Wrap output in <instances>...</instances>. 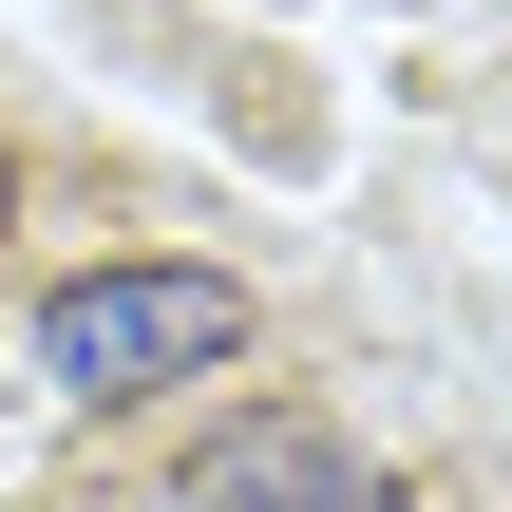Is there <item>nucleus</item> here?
I'll return each mask as SVG.
<instances>
[{
	"label": "nucleus",
	"mask_w": 512,
	"mask_h": 512,
	"mask_svg": "<svg viewBox=\"0 0 512 512\" xmlns=\"http://www.w3.org/2000/svg\"><path fill=\"white\" fill-rule=\"evenodd\" d=\"M0 228H19V152H0Z\"/></svg>",
	"instance_id": "nucleus-4"
},
{
	"label": "nucleus",
	"mask_w": 512,
	"mask_h": 512,
	"mask_svg": "<svg viewBox=\"0 0 512 512\" xmlns=\"http://www.w3.org/2000/svg\"><path fill=\"white\" fill-rule=\"evenodd\" d=\"M361 494V456L323 437V418H228L209 456H190V512H342Z\"/></svg>",
	"instance_id": "nucleus-2"
},
{
	"label": "nucleus",
	"mask_w": 512,
	"mask_h": 512,
	"mask_svg": "<svg viewBox=\"0 0 512 512\" xmlns=\"http://www.w3.org/2000/svg\"><path fill=\"white\" fill-rule=\"evenodd\" d=\"M247 361V285L228 266H76L38 304V380L57 399H171V380H228Z\"/></svg>",
	"instance_id": "nucleus-1"
},
{
	"label": "nucleus",
	"mask_w": 512,
	"mask_h": 512,
	"mask_svg": "<svg viewBox=\"0 0 512 512\" xmlns=\"http://www.w3.org/2000/svg\"><path fill=\"white\" fill-rule=\"evenodd\" d=\"M342 512H418V494H380V475H361V494H342Z\"/></svg>",
	"instance_id": "nucleus-3"
}]
</instances>
